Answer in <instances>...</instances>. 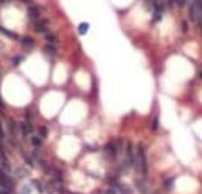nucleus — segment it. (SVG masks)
Returning <instances> with one entry per match:
<instances>
[{"label": "nucleus", "instance_id": "nucleus-1", "mask_svg": "<svg viewBox=\"0 0 202 194\" xmlns=\"http://www.w3.org/2000/svg\"><path fill=\"white\" fill-rule=\"evenodd\" d=\"M135 168L138 169V171H142L143 174H146V173H148V163H146V157H145V149H143V144H138V148H137Z\"/></svg>", "mask_w": 202, "mask_h": 194}, {"label": "nucleus", "instance_id": "nucleus-2", "mask_svg": "<svg viewBox=\"0 0 202 194\" xmlns=\"http://www.w3.org/2000/svg\"><path fill=\"white\" fill-rule=\"evenodd\" d=\"M190 19L194 20V22H200L202 20V10H200V6L196 2L190 6Z\"/></svg>", "mask_w": 202, "mask_h": 194}, {"label": "nucleus", "instance_id": "nucleus-3", "mask_svg": "<svg viewBox=\"0 0 202 194\" xmlns=\"http://www.w3.org/2000/svg\"><path fill=\"white\" fill-rule=\"evenodd\" d=\"M0 183H2L3 188L11 189V180H10V177H8L5 173H2V171H0Z\"/></svg>", "mask_w": 202, "mask_h": 194}, {"label": "nucleus", "instance_id": "nucleus-4", "mask_svg": "<svg viewBox=\"0 0 202 194\" xmlns=\"http://www.w3.org/2000/svg\"><path fill=\"white\" fill-rule=\"evenodd\" d=\"M104 151H106V154H107L109 157H115L118 149H117V146H115L114 143H107V144H106V148H104Z\"/></svg>", "mask_w": 202, "mask_h": 194}, {"label": "nucleus", "instance_id": "nucleus-5", "mask_svg": "<svg viewBox=\"0 0 202 194\" xmlns=\"http://www.w3.org/2000/svg\"><path fill=\"white\" fill-rule=\"evenodd\" d=\"M27 14H28V19H30V20H37V17H39V10L34 8V6H31Z\"/></svg>", "mask_w": 202, "mask_h": 194}, {"label": "nucleus", "instance_id": "nucleus-6", "mask_svg": "<svg viewBox=\"0 0 202 194\" xmlns=\"http://www.w3.org/2000/svg\"><path fill=\"white\" fill-rule=\"evenodd\" d=\"M135 186H137V189H138L142 194H146V192H148V189H146V183H145L143 180H137V182H135Z\"/></svg>", "mask_w": 202, "mask_h": 194}, {"label": "nucleus", "instance_id": "nucleus-7", "mask_svg": "<svg viewBox=\"0 0 202 194\" xmlns=\"http://www.w3.org/2000/svg\"><path fill=\"white\" fill-rule=\"evenodd\" d=\"M22 45L27 47V48H30V47L34 45V40H33L31 37H28V36H25V37H22Z\"/></svg>", "mask_w": 202, "mask_h": 194}, {"label": "nucleus", "instance_id": "nucleus-8", "mask_svg": "<svg viewBox=\"0 0 202 194\" xmlns=\"http://www.w3.org/2000/svg\"><path fill=\"white\" fill-rule=\"evenodd\" d=\"M20 127H22V132H23V135H27L28 132H31V131H33V127H31V124L28 123V121H25V123H22V124H20Z\"/></svg>", "mask_w": 202, "mask_h": 194}, {"label": "nucleus", "instance_id": "nucleus-9", "mask_svg": "<svg viewBox=\"0 0 202 194\" xmlns=\"http://www.w3.org/2000/svg\"><path fill=\"white\" fill-rule=\"evenodd\" d=\"M87 30H89V23H80V27H78V33L81 34V36H84L86 33H87Z\"/></svg>", "mask_w": 202, "mask_h": 194}, {"label": "nucleus", "instance_id": "nucleus-10", "mask_svg": "<svg viewBox=\"0 0 202 194\" xmlns=\"http://www.w3.org/2000/svg\"><path fill=\"white\" fill-rule=\"evenodd\" d=\"M163 188H165L166 191H171V189L174 188V179H166L165 183H163Z\"/></svg>", "mask_w": 202, "mask_h": 194}, {"label": "nucleus", "instance_id": "nucleus-11", "mask_svg": "<svg viewBox=\"0 0 202 194\" xmlns=\"http://www.w3.org/2000/svg\"><path fill=\"white\" fill-rule=\"evenodd\" d=\"M45 23H47V22H36L34 30H36L37 33H44V31H45Z\"/></svg>", "mask_w": 202, "mask_h": 194}, {"label": "nucleus", "instance_id": "nucleus-12", "mask_svg": "<svg viewBox=\"0 0 202 194\" xmlns=\"http://www.w3.org/2000/svg\"><path fill=\"white\" fill-rule=\"evenodd\" d=\"M0 31H2V33H3L5 36H8V37H11V39H16V37H17V36H16L14 33H11L10 30H6V28H3V27H2V28H0Z\"/></svg>", "mask_w": 202, "mask_h": 194}, {"label": "nucleus", "instance_id": "nucleus-13", "mask_svg": "<svg viewBox=\"0 0 202 194\" xmlns=\"http://www.w3.org/2000/svg\"><path fill=\"white\" fill-rule=\"evenodd\" d=\"M44 51H45V53H48V55H55V53H56V48H55V47H52V45H47V47L44 48Z\"/></svg>", "mask_w": 202, "mask_h": 194}, {"label": "nucleus", "instance_id": "nucleus-14", "mask_svg": "<svg viewBox=\"0 0 202 194\" xmlns=\"http://www.w3.org/2000/svg\"><path fill=\"white\" fill-rule=\"evenodd\" d=\"M45 39L50 42V44H53V42H56V36L55 34H50V33H47L45 34Z\"/></svg>", "mask_w": 202, "mask_h": 194}, {"label": "nucleus", "instance_id": "nucleus-15", "mask_svg": "<svg viewBox=\"0 0 202 194\" xmlns=\"http://www.w3.org/2000/svg\"><path fill=\"white\" fill-rule=\"evenodd\" d=\"M31 143L34 144V146H41L42 140H41V137H33V138H31Z\"/></svg>", "mask_w": 202, "mask_h": 194}, {"label": "nucleus", "instance_id": "nucleus-16", "mask_svg": "<svg viewBox=\"0 0 202 194\" xmlns=\"http://www.w3.org/2000/svg\"><path fill=\"white\" fill-rule=\"evenodd\" d=\"M39 134H41V137H47L48 135V129L45 126H41L39 127Z\"/></svg>", "mask_w": 202, "mask_h": 194}, {"label": "nucleus", "instance_id": "nucleus-17", "mask_svg": "<svg viewBox=\"0 0 202 194\" xmlns=\"http://www.w3.org/2000/svg\"><path fill=\"white\" fill-rule=\"evenodd\" d=\"M151 129H153V131H157V129H159V120H157V116L153 120V127H151Z\"/></svg>", "mask_w": 202, "mask_h": 194}, {"label": "nucleus", "instance_id": "nucleus-18", "mask_svg": "<svg viewBox=\"0 0 202 194\" xmlns=\"http://www.w3.org/2000/svg\"><path fill=\"white\" fill-rule=\"evenodd\" d=\"M160 19H162V13L156 11V13H154V17H153V22H157V20H160Z\"/></svg>", "mask_w": 202, "mask_h": 194}, {"label": "nucleus", "instance_id": "nucleus-19", "mask_svg": "<svg viewBox=\"0 0 202 194\" xmlns=\"http://www.w3.org/2000/svg\"><path fill=\"white\" fill-rule=\"evenodd\" d=\"M22 189H23V191H22L20 194H30V191H31V188H30V186H23Z\"/></svg>", "mask_w": 202, "mask_h": 194}, {"label": "nucleus", "instance_id": "nucleus-20", "mask_svg": "<svg viewBox=\"0 0 202 194\" xmlns=\"http://www.w3.org/2000/svg\"><path fill=\"white\" fill-rule=\"evenodd\" d=\"M174 3H177L179 6H184V5H185V3H188V2H187V0H177V2H174Z\"/></svg>", "mask_w": 202, "mask_h": 194}, {"label": "nucleus", "instance_id": "nucleus-21", "mask_svg": "<svg viewBox=\"0 0 202 194\" xmlns=\"http://www.w3.org/2000/svg\"><path fill=\"white\" fill-rule=\"evenodd\" d=\"M22 59H23V58H22V56H17V58H14V61H13V62H14V64H16V65H17V64H19V62H22Z\"/></svg>", "mask_w": 202, "mask_h": 194}, {"label": "nucleus", "instance_id": "nucleus-22", "mask_svg": "<svg viewBox=\"0 0 202 194\" xmlns=\"http://www.w3.org/2000/svg\"><path fill=\"white\" fill-rule=\"evenodd\" d=\"M181 27H182V31H184V33H185V31L188 30V25H187V22H182V25H181Z\"/></svg>", "mask_w": 202, "mask_h": 194}, {"label": "nucleus", "instance_id": "nucleus-23", "mask_svg": "<svg viewBox=\"0 0 202 194\" xmlns=\"http://www.w3.org/2000/svg\"><path fill=\"white\" fill-rule=\"evenodd\" d=\"M3 138V131H2V124H0V140Z\"/></svg>", "mask_w": 202, "mask_h": 194}, {"label": "nucleus", "instance_id": "nucleus-24", "mask_svg": "<svg viewBox=\"0 0 202 194\" xmlns=\"http://www.w3.org/2000/svg\"><path fill=\"white\" fill-rule=\"evenodd\" d=\"M0 106H3V103H2V98H0Z\"/></svg>", "mask_w": 202, "mask_h": 194}, {"label": "nucleus", "instance_id": "nucleus-25", "mask_svg": "<svg viewBox=\"0 0 202 194\" xmlns=\"http://www.w3.org/2000/svg\"><path fill=\"white\" fill-rule=\"evenodd\" d=\"M199 76H200V79H202V71H200V75H199Z\"/></svg>", "mask_w": 202, "mask_h": 194}, {"label": "nucleus", "instance_id": "nucleus-26", "mask_svg": "<svg viewBox=\"0 0 202 194\" xmlns=\"http://www.w3.org/2000/svg\"><path fill=\"white\" fill-rule=\"evenodd\" d=\"M124 194H126V192H124Z\"/></svg>", "mask_w": 202, "mask_h": 194}]
</instances>
